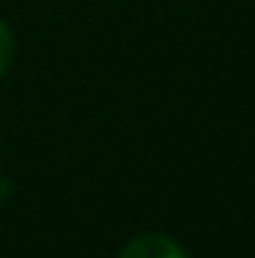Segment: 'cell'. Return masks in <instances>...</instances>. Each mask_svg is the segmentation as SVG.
<instances>
[{
	"mask_svg": "<svg viewBox=\"0 0 255 258\" xmlns=\"http://www.w3.org/2000/svg\"><path fill=\"white\" fill-rule=\"evenodd\" d=\"M120 258H189L165 234H141L123 249Z\"/></svg>",
	"mask_w": 255,
	"mask_h": 258,
	"instance_id": "1",
	"label": "cell"
},
{
	"mask_svg": "<svg viewBox=\"0 0 255 258\" xmlns=\"http://www.w3.org/2000/svg\"><path fill=\"white\" fill-rule=\"evenodd\" d=\"M12 54H15V39H12V30L0 21V75L6 72V66L12 63Z\"/></svg>",
	"mask_w": 255,
	"mask_h": 258,
	"instance_id": "2",
	"label": "cell"
}]
</instances>
